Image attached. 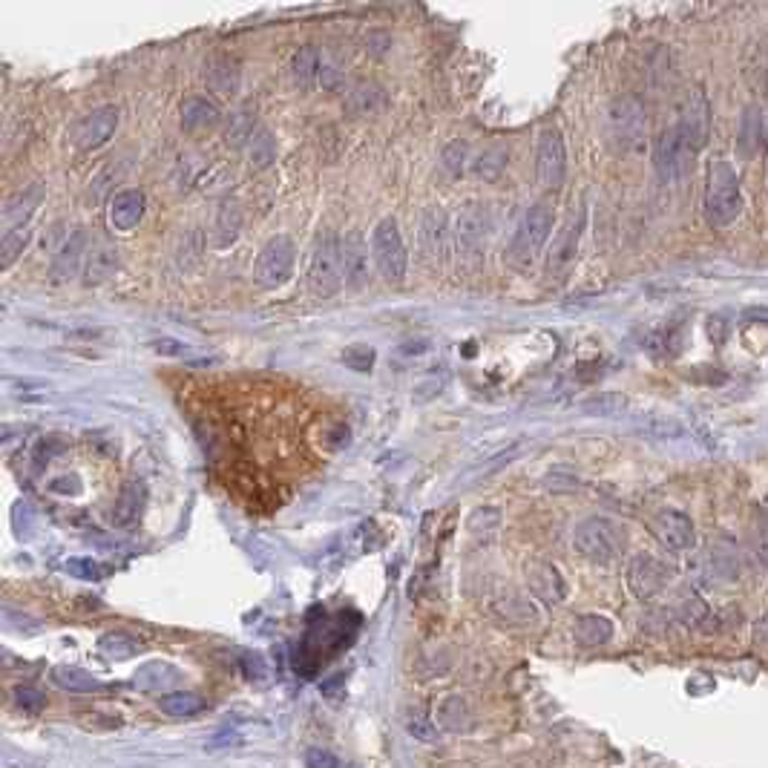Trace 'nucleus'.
<instances>
[{"instance_id":"obj_1","label":"nucleus","mask_w":768,"mask_h":768,"mask_svg":"<svg viewBox=\"0 0 768 768\" xmlns=\"http://www.w3.org/2000/svg\"><path fill=\"white\" fill-rule=\"evenodd\" d=\"M743 187L740 176L720 156H714L705 167V219L711 228H728L743 213Z\"/></svg>"},{"instance_id":"obj_45","label":"nucleus","mask_w":768,"mask_h":768,"mask_svg":"<svg viewBox=\"0 0 768 768\" xmlns=\"http://www.w3.org/2000/svg\"><path fill=\"white\" fill-rule=\"evenodd\" d=\"M15 702H18V708H24L26 714H41L44 705H47V697L35 688H15Z\"/></svg>"},{"instance_id":"obj_14","label":"nucleus","mask_w":768,"mask_h":768,"mask_svg":"<svg viewBox=\"0 0 768 768\" xmlns=\"http://www.w3.org/2000/svg\"><path fill=\"white\" fill-rule=\"evenodd\" d=\"M651 533L662 547H668L671 553H685L697 544V530L694 521L679 510H659L651 518Z\"/></svg>"},{"instance_id":"obj_32","label":"nucleus","mask_w":768,"mask_h":768,"mask_svg":"<svg viewBox=\"0 0 768 768\" xmlns=\"http://www.w3.org/2000/svg\"><path fill=\"white\" fill-rule=\"evenodd\" d=\"M248 159H251L254 170H265L277 162V139L271 136V130H265V127L256 130L254 139L248 144Z\"/></svg>"},{"instance_id":"obj_8","label":"nucleus","mask_w":768,"mask_h":768,"mask_svg":"<svg viewBox=\"0 0 768 768\" xmlns=\"http://www.w3.org/2000/svg\"><path fill=\"white\" fill-rule=\"evenodd\" d=\"M676 130H679V139L685 147V156L691 162L694 156H699V150L705 147L708 133H711V107H708V98L702 90L688 93L685 104H682V113H679V121H676Z\"/></svg>"},{"instance_id":"obj_36","label":"nucleus","mask_w":768,"mask_h":768,"mask_svg":"<svg viewBox=\"0 0 768 768\" xmlns=\"http://www.w3.org/2000/svg\"><path fill=\"white\" fill-rule=\"evenodd\" d=\"M141 504H144V489L133 481L130 487L121 489V498H118L116 512H113V521L116 524H133L139 518Z\"/></svg>"},{"instance_id":"obj_37","label":"nucleus","mask_w":768,"mask_h":768,"mask_svg":"<svg viewBox=\"0 0 768 768\" xmlns=\"http://www.w3.org/2000/svg\"><path fill=\"white\" fill-rule=\"evenodd\" d=\"M518 455V446H510V449H501V452H495L492 458H487L484 464H475L469 472H464V478H458V484L464 481V487H469L472 481H481V478H489V475H495L498 469H504L507 464H512V458Z\"/></svg>"},{"instance_id":"obj_30","label":"nucleus","mask_w":768,"mask_h":768,"mask_svg":"<svg viewBox=\"0 0 768 768\" xmlns=\"http://www.w3.org/2000/svg\"><path fill=\"white\" fill-rule=\"evenodd\" d=\"M52 682H55L58 688L70 691V694H93V691L101 688V682H98L90 671H84V668H72V665H61V668H55V671H52Z\"/></svg>"},{"instance_id":"obj_50","label":"nucleus","mask_w":768,"mask_h":768,"mask_svg":"<svg viewBox=\"0 0 768 768\" xmlns=\"http://www.w3.org/2000/svg\"><path fill=\"white\" fill-rule=\"evenodd\" d=\"M409 734H415V737L423 740V743H432V740H435V728H432V725H426L423 720L409 722Z\"/></svg>"},{"instance_id":"obj_46","label":"nucleus","mask_w":768,"mask_h":768,"mask_svg":"<svg viewBox=\"0 0 768 768\" xmlns=\"http://www.w3.org/2000/svg\"><path fill=\"white\" fill-rule=\"evenodd\" d=\"M67 570H70L72 576H78V579H87V582H95V579H101L107 570L93 559H70L67 561Z\"/></svg>"},{"instance_id":"obj_16","label":"nucleus","mask_w":768,"mask_h":768,"mask_svg":"<svg viewBox=\"0 0 768 768\" xmlns=\"http://www.w3.org/2000/svg\"><path fill=\"white\" fill-rule=\"evenodd\" d=\"M372 259L369 254V245L360 233L354 231L343 239V282L360 291L366 282H369V274H372Z\"/></svg>"},{"instance_id":"obj_28","label":"nucleus","mask_w":768,"mask_h":768,"mask_svg":"<svg viewBox=\"0 0 768 768\" xmlns=\"http://www.w3.org/2000/svg\"><path fill=\"white\" fill-rule=\"evenodd\" d=\"M576 642L584 645V648H599L610 642L613 636V622L607 616H599V613H587V616H579L576 619Z\"/></svg>"},{"instance_id":"obj_5","label":"nucleus","mask_w":768,"mask_h":768,"mask_svg":"<svg viewBox=\"0 0 768 768\" xmlns=\"http://www.w3.org/2000/svg\"><path fill=\"white\" fill-rule=\"evenodd\" d=\"M372 256L377 271L383 274V280L392 282V285L403 282L406 268H409V254H406V242H403V233H400L395 216H386L374 225Z\"/></svg>"},{"instance_id":"obj_31","label":"nucleus","mask_w":768,"mask_h":768,"mask_svg":"<svg viewBox=\"0 0 768 768\" xmlns=\"http://www.w3.org/2000/svg\"><path fill=\"white\" fill-rule=\"evenodd\" d=\"M498 527H501V510L498 507H478L469 515V524H466L469 536L475 538L478 544H489L498 533Z\"/></svg>"},{"instance_id":"obj_22","label":"nucleus","mask_w":768,"mask_h":768,"mask_svg":"<svg viewBox=\"0 0 768 768\" xmlns=\"http://www.w3.org/2000/svg\"><path fill=\"white\" fill-rule=\"evenodd\" d=\"M144 205H147V199L141 190H121L110 202V225L121 233L133 231L144 219Z\"/></svg>"},{"instance_id":"obj_38","label":"nucleus","mask_w":768,"mask_h":768,"mask_svg":"<svg viewBox=\"0 0 768 768\" xmlns=\"http://www.w3.org/2000/svg\"><path fill=\"white\" fill-rule=\"evenodd\" d=\"M466 702L461 697H446L438 705V725H443L446 731H461L466 728Z\"/></svg>"},{"instance_id":"obj_15","label":"nucleus","mask_w":768,"mask_h":768,"mask_svg":"<svg viewBox=\"0 0 768 768\" xmlns=\"http://www.w3.org/2000/svg\"><path fill=\"white\" fill-rule=\"evenodd\" d=\"M688 156H685V147H682V139H679V130L676 127H668L659 133V139L653 141V170L656 176L671 185L674 179H679L685 170H688Z\"/></svg>"},{"instance_id":"obj_48","label":"nucleus","mask_w":768,"mask_h":768,"mask_svg":"<svg viewBox=\"0 0 768 768\" xmlns=\"http://www.w3.org/2000/svg\"><path fill=\"white\" fill-rule=\"evenodd\" d=\"M305 766L308 768H340V760L331 754V751H323V748H311L305 754Z\"/></svg>"},{"instance_id":"obj_43","label":"nucleus","mask_w":768,"mask_h":768,"mask_svg":"<svg viewBox=\"0 0 768 768\" xmlns=\"http://www.w3.org/2000/svg\"><path fill=\"white\" fill-rule=\"evenodd\" d=\"M625 406H628V400H625V397L607 392V395H599V397H593V400H587V403H584V412H593V415H619Z\"/></svg>"},{"instance_id":"obj_49","label":"nucleus","mask_w":768,"mask_h":768,"mask_svg":"<svg viewBox=\"0 0 768 768\" xmlns=\"http://www.w3.org/2000/svg\"><path fill=\"white\" fill-rule=\"evenodd\" d=\"M242 665H245V676H251V679H262V676L268 674L259 653H242Z\"/></svg>"},{"instance_id":"obj_24","label":"nucleus","mask_w":768,"mask_h":768,"mask_svg":"<svg viewBox=\"0 0 768 768\" xmlns=\"http://www.w3.org/2000/svg\"><path fill=\"white\" fill-rule=\"evenodd\" d=\"M291 81L297 90H311L317 81H320V72H323V58H320V49L317 47H300L294 55H291Z\"/></svg>"},{"instance_id":"obj_41","label":"nucleus","mask_w":768,"mask_h":768,"mask_svg":"<svg viewBox=\"0 0 768 768\" xmlns=\"http://www.w3.org/2000/svg\"><path fill=\"white\" fill-rule=\"evenodd\" d=\"M443 167L452 173V176H461L464 173L466 162H469V144L461 139L449 141L446 147H443Z\"/></svg>"},{"instance_id":"obj_13","label":"nucleus","mask_w":768,"mask_h":768,"mask_svg":"<svg viewBox=\"0 0 768 768\" xmlns=\"http://www.w3.org/2000/svg\"><path fill=\"white\" fill-rule=\"evenodd\" d=\"M489 231H492V213L484 202H469L461 208L455 219V236L464 254H478L487 248Z\"/></svg>"},{"instance_id":"obj_39","label":"nucleus","mask_w":768,"mask_h":768,"mask_svg":"<svg viewBox=\"0 0 768 768\" xmlns=\"http://www.w3.org/2000/svg\"><path fill=\"white\" fill-rule=\"evenodd\" d=\"M98 648L107 653L110 659H127V656H133V653L139 651V642L118 630V633H104L98 639Z\"/></svg>"},{"instance_id":"obj_7","label":"nucleus","mask_w":768,"mask_h":768,"mask_svg":"<svg viewBox=\"0 0 768 768\" xmlns=\"http://www.w3.org/2000/svg\"><path fill=\"white\" fill-rule=\"evenodd\" d=\"M607 136L610 144L622 153L636 150L642 144L645 136V107L639 98L633 95H622L610 104L607 110Z\"/></svg>"},{"instance_id":"obj_34","label":"nucleus","mask_w":768,"mask_h":768,"mask_svg":"<svg viewBox=\"0 0 768 768\" xmlns=\"http://www.w3.org/2000/svg\"><path fill=\"white\" fill-rule=\"evenodd\" d=\"M29 242H32V225L3 233V239H0V268H12L15 259L24 254Z\"/></svg>"},{"instance_id":"obj_18","label":"nucleus","mask_w":768,"mask_h":768,"mask_svg":"<svg viewBox=\"0 0 768 768\" xmlns=\"http://www.w3.org/2000/svg\"><path fill=\"white\" fill-rule=\"evenodd\" d=\"M118 248L110 242V239H93L90 248H87V256H84V282L87 285H98V282L110 280L118 271Z\"/></svg>"},{"instance_id":"obj_12","label":"nucleus","mask_w":768,"mask_h":768,"mask_svg":"<svg viewBox=\"0 0 768 768\" xmlns=\"http://www.w3.org/2000/svg\"><path fill=\"white\" fill-rule=\"evenodd\" d=\"M584 222H587V210L579 205V210H573V213L567 216V222L561 225L559 236H556V242H553V251L547 256V271H550L553 277L564 274V271L576 262L579 245H582Z\"/></svg>"},{"instance_id":"obj_42","label":"nucleus","mask_w":768,"mask_h":768,"mask_svg":"<svg viewBox=\"0 0 768 768\" xmlns=\"http://www.w3.org/2000/svg\"><path fill=\"white\" fill-rule=\"evenodd\" d=\"M256 130H259V127L254 124V116H251V113H236V116H233V124L228 127V144H251Z\"/></svg>"},{"instance_id":"obj_17","label":"nucleus","mask_w":768,"mask_h":768,"mask_svg":"<svg viewBox=\"0 0 768 768\" xmlns=\"http://www.w3.org/2000/svg\"><path fill=\"white\" fill-rule=\"evenodd\" d=\"M766 139V113L760 104H748L740 113V130H737V156L740 162H751Z\"/></svg>"},{"instance_id":"obj_3","label":"nucleus","mask_w":768,"mask_h":768,"mask_svg":"<svg viewBox=\"0 0 768 768\" xmlns=\"http://www.w3.org/2000/svg\"><path fill=\"white\" fill-rule=\"evenodd\" d=\"M308 285L323 300L334 297L343 288V242L328 228L314 236L308 256Z\"/></svg>"},{"instance_id":"obj_9","label":"nucleus","mask_w":768,"mask_h":768,"mask_svg":"<svg viewBox=\"0 0 768 768\" xmlns=\"http://www.w3.org/2000/svg\"><path fill=\"white\" fill-rule=\"evenodd\" d=\"M536 176L538 185L556 190L567 176V150L559 127H541L536 144Z\"/></svg>"},{"instance_id":"obj_40","label":"nucleus","mask_w":768,"mask_h":768,"mask_svg":"<svg viewBox=\"0 0 768 768\" xmlns=\"http://www.w3.org/2000/svg\"><path fill=\"white\" fill-rule=\"evenodd\" d=\"M751 547H754V556L760 559V564L768 567V512L766 510H754V515H751Z\"/></svg>"},{"instance_id":"obj_51","label":"nucleus","mask_w":768,"mask_h":768,"mask_svg":"<svg viewBox=\"0 0 768 768\" xmlns=\"http://www.w3.org/2000/svg\"><path fill=\"white\" fill-rule=\"evenodd\" d=\"M153 349L162 351V354H176V357H185L187 354L185 343H176V340H156Z\"/></svg>"},{"instance_id":"obj_11","label":"nucleus","mask_w":768,"mask_h":768,"mask_svg":"<svg viewBox=\"0 0 768 768\" xmlns=\"http://www.w3.org/2000/svg\"><path fill=\"white\" fill-rule=\"evenodd\" d=\"M118 127V107L113 104H104V107H95L87 116H81L70 130L72 144L78 150H98L101 144L113 139Z\"/></svg>"},{"instance_id":"obj_19","label":"nucleus","mask_w":768,"mask_h":768,"mask_svg":"<svg viewBox=\"0 0 768 768\" xmlns=\"http://www.w3.org/2000/svg\"><path fill=\"white\" fill-rule=\"evenodd\" d=\"M527 584L541 602H550V605H559L567 596V584L561 579L559 567H553L550 561H530L527 564Z\"/></svg>"},{"instance_id":"obj_6","label":"nucleus","mask_w":768,"mask_h":768,"mask_svg":"<svg viewBox=\"0 0 768 768\" xmlns=\"http://www.w3.org/2000/svg\"><path fill=\"white\" fill-rule=\"evenodd\" d=\"M294 265H297V248L288 236H271L262 251L256 256L254 265V280L268 288V291H277L285 282H291L294 277Z\"/></svg>"},{"instance_id":"obj_25","label":"nucleus","mask_w":768,"mask_h":768,"mask_svg":"<svg viewBox=\"0 0 768 768\" xmlns=\"http://www.w3.org/2000/svg\"><path fill=\"white\" fill-rule=\"evenodd\" d=\"M343 104H346L351 116H372L386 104V90L374 81H360V84L351 87Z\"/></svg>"},{"instance_id":"obj_26","label":"nucleus","mask_w":768,"mask_h":768,"mask_svg":"<svg viewBox=\"0 0 768 768\" xmlns=\"http://www.w3.org/2000/svg\"><path fill=\"white\" fill-rule=\"evenodd\" d=\"M446 239V213L441 208H426L420 213V245L429 256L443 254Z\"/></svg>"},{"instance_id":"obj_33","label":"nucleus","mask_w":768,"mask_h":768,"mask_svg":"<svg viewBox=\"0 0 768 768\" xmlns=\"http://www.w3.org/2000/svg\"><path fill=\"white\" fill-rule=\"evenodd\" d=\"M159 708L170 717H193L205 708V699L193 691H173V694H164L159 699Z\"/></svg>"},{"instance_id":"obj_27","label":"nucleus","mask_w":768,"mask_h":768,"mask_svg":"<svg viewBox=\"0 0 768 768\" xmlns=\"http://www.w3.org/2000/svg\"><path fill=\"white\" fill-rule=\"evenodd\" d=\"M510 162V150L504 144H489L472 159V176L481 182H495Z\"/></svg>"},{"instance_id":"obj_2","label":"nucleus","mask_w":768,"mask_h":768,"mask_svg":"<svg viewBox=\"0 0 768 768\" xmlns=\"http://www.w3.org/2000/svg\"><path fill=\"white\" fill-rule=\"evenodd\" d=\"M573 544H576V550L587 561H593V564H613L625 553L628 536H625V530L613 518L590 515V518H584V521L576 524Z\"/></svg>"},{"instance_id":"obj_29","label":"nucleus","mask_w":768,"mask_h":768,"mask_svg":"<svg viewBox=\"0 0 768 768\" xmlns=\"http://www.w3.org/2000/svg\"><path fill=\"white\" fill-rule=\"evenodd\" d=\"M239 78H242V72H239L236 58H231V55H219L208 64V84L216 93L233 95L239 90Z\"/></svg>"},{"instance_id":"obj_47","label":"nucleus","mask_w":768,"mask_h":768,"mask_svg":"<svg viewBox=\"0 0 768 768\" xmlns=\"http://www.w3.org/2000/svg\"><path fill=\"white\" fill-rule=\"evenodd\" d=\"M343 360L349 363L351 369H357V372H369L374 363V351L372 349H363V346H354L343 354Z\"/></svg>"},{"instance_id":"obj_4","label":"nucleus","mask_w":768,"mask_h":768,"mask_svg":"<svg viewBox=\"0 0 768 768\" xmlns=\"http://www.w3.org/2000/svg\"><path fill=\"white\" fill-rule=\"evenodd\" d=\"M553 222H556V213H553V205L550 202H536L530 205L521 225L515 228V236H512L510 245V265L515 268H527L533 265V259L541 254V248L547 245L550 233H553Z\"/></svg>"},{"instance_id":"obj_20","label":"nucleus","mask_w":768,"mask_h":768,"mask_svg":"<svg viewBox=\"0 0 768 768\" xmlns=\"http://www.w3.org/2000/svg\"><path fill=\"white\" fill-rule=\"evenodd\" d=\"M44 193H47L44 185H41V182H35V185L18 190L15 196H9V199H6V205H3V233L29 225V219H32L35 208L44 202Z\"/></svg>"},{"instance_id":"obj_10","label":"nucleus","mask_w":768,"mask_h":768,"mask_svg":"<svg viewBox=\"0 0 768 768\" xmlns=\"http://www.w3.org/2000/svg\"><path fill=\"white\" fill-rule=\"evenodd\" d=\"M674 579V567L668 561L656 559L651 553H639L628 564V587L633 590L636 599L648 602L653 596H659Z\"/></svg>"},{"instance_id":"obj_35","label":"nucleus","mask_w":768,"mask_h":768,"mask_svg":"<svg viewBox=\"0 0 768 768\" xmlns=\"http://www.w3.org/2000/svg\"><path fill=\"white\" fill-rule=\"evenodd\" d=\"M213 231H216V245H219V248L236 242V236L242 231V213H239V208H236V205H222L219 216H216Z\"/></svg>"},{"instance_id":"obj_44","label":"nucleus","mask_w":768,"mask_h":768,"mask_svg":"<svg viewBox=\"0 0 768 768\" xmlns=\"http://www.w3.org/2000/svg\"><path fill=\"white\" fill-rule=\"evenodd\" d=\"M648 435H653V438H679L685 429H682V423L674 418H651L645 426H642Z\"/></svg>"},{"instance_id":"obj_21","label":"nucleus","mask_w":768,"mask_h":768,"mask_svg":"<svg viewBox=\"0 0 768 768\" xmlns=\"http://www.w3.org/2000/svg\"><path fill=\"white\" fill-rule=\"evenodd\" d=\"M87 248H90V236L81 231H72L61 248L52 254V274L58 280H70L78 274V268H84V256H87Z\"/></svg>"},{"instance_id":"obj_23","label":"nucleus","mask_w":768,"mask_h":768,"mask_svg":"<svg viewBox=\"0 0 768 768\" xmlns=\"http://www.w3.org/2000/svg\"><path fill=\"white\" fill-rule=\"evenodd\" d=\"M222 121V110L216 101H210L205 95H190L182 104V127L185 130H213Z\"/></svg>"}]
</instances>
